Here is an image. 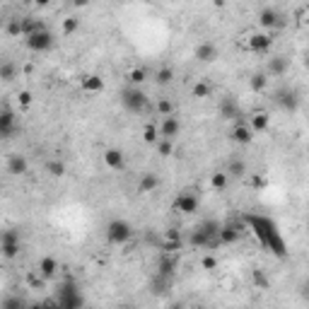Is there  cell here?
Returning <instances> with one entry per match:
<instances>
[{
  "label": "cell",
  "mask_w": 309,
  "mask_h": 309,
  "mask_svg": "<svg viewBox=\"0 0 309 309\" xmlns=\"http://www.w3.org/2000/svg\"><path fill=\"white\" fill-rule=\"evenodd\" d=\"M37 273H39L44 280H53L56 273H58V261H56L53 256H44L39 261V268H37Z\"/></svg>",
  "instance_id": "cell-18"
},
{
  "label": "cell",
  "mask_w": 309,
  "mask_h": 309,
  "mask_svg": "<svg viewBox=\"0 0 309 309\" xmlns=\"http://www.w3.org/2000/svg\"><path fill=\"white\" fill-rule=\"evenodd\" d=\"M220 227H222V225L217 220H203L198 225V230L203 232V234H208L210 239H217V232H220Z\"/></svg>",
  "instance_id": "cell-28"
},
{
  "label": "cell",
  "mask_w": 309,
  "mask_h": 309,
  "mask_svg": "<svg viewBox=\"0 0 309 309\" xmlns=\"http://www.w3.org/2000/svg\"><path fill=\"white\" fill-rule=\"evenodd\" d=\"M268 85V75L266 72H254L251 78H249V89L251 92H263Z\"/></svg>",
  "instance_id": "cell-26"
},
{
  "label": "cell",
  "mask_w": 309,
  "mask_h": 309,
  "mask_svg": "<svg viewBox=\"0 0 309 309\" xmlns=\"http://www.w3.org/2000/svg\"><path fill=\"white\" fill-rule=\"evenodd\" d=\"M20 249H22V242H0V254L5 256L8 261L20 256Z\"/></svg>",
  "instance_id": "cell-25"
},
{
  "label": "cell",
  "mask_w": 309,
  "mask_h": 309,
  "mask_svg": "<svg viewBox=\"0 0 309 309\" xmlns=\"http://www.w3.org/2000/svg\"><path fill=\"white\" fill-rule=\"evenodd\" d=\"M157 131H159V138H165V140H174L176 135H179V131H181V121H179L176 114H169V116L162 119V126H159Z\"/></svg>",
  "instance_id": "cell-8"
},
{
  "label": "cell",
  "mask_w": 309,
  "mask_h": 309,
  "mask_svg": "<svg viewBox=\"0 0 309 309\" xmlns=\"http://www.w3.org/2000/svg\"><path fill=\"white\" fill-rule=\"evenodd\" d=\"M3 27H5V20H3V17H0V29H3Z\"/></svg>",
  "instance_id": "cell-47"
},
{
  "label": "cell",
  "mask_w": 309,
  "mask_h": 309,
  "mask_svg": "<svg viewBox=\"0 0 309 309\" xmlns=\"http://www.w3.org/2000/svg\"><path fill=\"white\" fill-rule=\"evenodd\" d=\"M0 242H22V237H20V230H5V232H0Z\"/></svg>",
  "instance_id": "cell-38"
},
{
  "label": "cell",
  "mask_w": 309,
  "mask_h": 309,
  "mask_svg": "<svg viewBox=\"0 0 309 309\" xmlns=\"http://www.w3.org/2000/svg\"><path fill=\"white\" fill-rule=\"evenodd\" d=\"M290 70V58L287 56H270L268 58V65H266V75L268 78H280V75H285Z\"/></svg>",
  "instance_id": "cell-10"
},
{
  "label": "cell",
  "mask_w": 309,
  "mask_h": 309,
  "mask_svg": "<svg viewBox=\"0 0 309 309\" xmlns=\"http://www.w3.org/2000/svg\"><path fill=\"white\" fill-rule=\"evenodd\" d=\"M246 48L254 51V53H266L273 48V37L270 32H263V34H251L249 41H246Z\"/></svg>",
  "instance_id": "cell-9"
},
{
  "label": "cell",
  "mask_w": 309,
  "mask_h": 309,
  "mask_svg": "<svg viewBox=\"0 0 309 309\" xmlns=\"http://www.w3.org/2000/svg\"><path fill=\"white\" fill-rule=\"evenodd\" d=\"M217 239H220V244H237L239 239H242V227L237 225H222L220 232H217Z\"/></svg>",
  "instance_id": "cell-16"
},
{
  "label": "cell",
  "mask_w": 309,
  "mask_h": 309,
  "mask_svg": "<svg viewBox=\"0 0 309 309\" xmlns=\"http://www.w3.org/2000/svg\"><path fill=\"white\" fill-rule=\"evenodd\" d=\"M155 109H157L159 116H169V114H174V104L169 102V99H159Z\"/></svg>",
  "instance_id": "cell-37"
},
{
  "label": "cell",
  "mask_w": 309,
  "mask_h": 309,
  "mask_svg": "<svg viewBox=\"0 0 309 309\" xmlns=\"http://www.w3.org/2000/svg\"><path fill=\"white\" fill-rule=\"evenodd\" d=\"M17 78V65L12 61H5V63H0V80L3 82H12Z\"/></svg>",
  "instance_id": "cell-27"
},
{
  "label": "cell",
  "mask_w": 309,
  "mask_h": 309,
  "mask_svg": "<svg viewBox=\"0 0 309 309\" xmlns=\"http://www.w3.org/2000/svg\"><path fill=\"white\" fill-rule=\"evenodd\" d=\"M48 3H51V0H34V5H37V8H46Z\"/></svg>",
  "instance_id": "cell-46"
},
{
  "label": "cell",
  "mask_w": 309,
  "mask_h": 309,
  "mask_svg": "<svg viewBox=\"0 0 309 309\" xmlns=\"http://www.w3.org/2000/svg\"><path fill=\"white\" fill-rule=\"evenodd\" d=\"M210 92H213V87H210L208 82H196V85L191 87L193 99H206V97H210Z\"/></svg>",
  "instance_id": "cell-30"
},
{
  "label": "cell",
  "mask_w": 309,
  "mask_h": 309,
  "mask_svg": "<svg viewBox=\"0 0 309 309\" xmlns=\"http://www.w3.org/2000/svg\"><path fill=\"white\" fill-rule=\"evenodd\" d=\"M104 165L109 167L111 172H123L126 169V155L119 148H109V150H104Z\"/></svg>",
  "instance_id": "cell-11"
},
{
  "label": "cell",
  "mask_w": 309,
  "mask_h": 309,
  "mask_svg": "<svg viewBox=\"0 0 309 309\" xmlns=\"http://www.w3.org/2000/svg\"><path fill=\"white\" fill-rule=\"evenodd\" d=\"M249 128H251L254 133H263V131H268V128H270V116H268V114H263V111H259V114L251 116Z\"/></svg>",
  "instance_id": "cell-22"
},
{
  "label": "cell",
  "mask_w": 309,
  "mask_h": 309,
  "mask_svg": "<svg viewBox=\"0 0 309 309\" xmlns=\"http://www.w3.org/2000/svg\"><path fill=\"white\" fill-rule=\"evenodd\" d=\"M29 172V162L24 155H10L8 157V174L12 176H24Z\"/></svg>",
  "instance_id": "cell-17"
},
{
  "label": "cell",
  "mask_w": 309,
  "mask_h": 309,
  "mask_svg": "<svg viewBox=\"0 0 309 309\" xmlns=\"http://www.w3.org/2000/svg\"><path fill=\"white\" fill-rule=\"evenodd\" d=\"M230 140L237 145H251L254 140V131L246 126V123H237V126L230 131Z\"/></svg>",
  "instance_id": "cell-13"
},
{
  "label": "cell",
  "mask_w": 309,
  "mask_h": 309,
  "mask_svg": "<svg viewBox=\"0 0 309 309\" xmlns=\"http://www.w3.org/2000/svg\"><path fill=\"white\" fill-rule=\"evenodd\" d=\"M155 145H157L159 157H172V155H174V140H165V138H159Z\"/></svg>",
  "instance_id": "cell-31"
},
{
  "label": "cell",
  "mask_w": 309,
  "mask_h": 309,
  "mask_svg": "<svg viewBox=\"0 0 309 309\" xmlns=\"http://www.w3.org/2000/svg\"><path fill=\"white\" fill-rule=\"evenodd\" d=\"M131 237H133V227H131L128 220H123V217L109 220V225H106V239H109L111 244H126Z\"/></svg>",
  "instance_id": "cell-3"
},
{
  "label": "cell",
  "mask_w": 309,
  "mask_h": 309,
  "mask_svg": "<svg viewBox=\"0 0 309 309\" xmlns=\"http://www.w3.org/2000/svg\"><path fill=\"white\" fill-rule=\"evenodd\" d=\"M72 5H75V8H87L89 0H72Z\"/></svg>",
  "instance_id": "cell-45"
},
{
  "label": "cell",
  "mask_w": 309,
  "mask_h": 309,
  "mask_svg": "<svg viewBox=\"0 0 309 309\" xmlns=\"http://www.w3.org/2000/svg\"><path fill=\"white\" fill-rule=\"evenodd\" d=\"M159 186V176L155 172H145L138 181V193H152Z\"/></svg>",
  "instance_id": "cell-19"
},
{
  "label": "cell",
  "mask_w": 309,
  "mask_h": 309,
  "mask_svg": "<svg viewBox=\"0 0 309 309\" xmlns=\"http://www.w3.org/2000/svg\"><path fill=\"white\" fill-rule=\"evenodd\" d=\"M56 307H61V309L85 307V297H82L80 285L72 280V278H65L63 283L58 285V293H56Z\"/></svg>",
  "instance_id": "cell-1"
},
{
  "label": "cell",
  "mask_w": 309,
  "mask_h": 309,
  "mask_svg": "<svg viewBox=\"0 0 309 309\" xmlns=\"http://www.w3.org/2000/svg\"><path fill=\"white\" fill-rule=\"evenodd\" d=\"M143 140L148 145H155L159 140V131L155 128V123H148V126L143 128Z\"/></svg>",
  "instance_id": "cell-33"
},
{
  "label": "cell",
  "mask_w": 309,
  "mask_h": 309,
  "mask_svg": "<svg viewBox=\"0 0 309 309\" xmlns=\"http://www.w3.org/2000/svg\"><path fill=\"white\" fill-rule=\"evenodd\" d=\"M121 106L128 111V114H145V111L150 109V99H148V95H145L140 87H135V85H131V87H126L123 92H121Z\"/></svg>",
  "instance_id": "cell-2"
},
{
  "label": "cell",
  "mask_w": 309,
  "mask_h": 309,
  "mask_svg": "<svg viewBox=\"0 0 309 309\" xmlns=\"http://www.w3.org/2000/svg\"><path fill=\"white\" fill-rule=\"evenodd\" d=\"M220 116L225 121H232V119H239L242 116V109H239V104L234 97H222L220 99Z\"/></svg>",
  "instance_id": "cell-12"
},
{
  "label": "cell",
  "mask_w": 309,
  "mask_h": 309,
  "mask_svg": "<svg viewBox=\"0 0 309 309\" xmlns=\"http://www.w3.org/2000/svg\"><path fill=\"white\" fill-rule=\"evenodd\" d=\"M203 268H206V270H215V268H217V259H215V256H206V259H203Z\"/></svg>",
  "instance_id": "cell-41"
},
{
  "label": "cell",
  "mask_w": 309,
  "mask_h": 309,
  "mask_svg": "<svg viewBox=\"0 0 309 309\" xmlns=\"http://www.w3.org/2000/svg\"><path fill=\"white\" fill-rule=\"evenodd\" d=\"M259 24H261L263 29H273L280 24V15H278L273 8H266L261 10V15H259Z\"/></svg>",
  "instance_id": "cell-21"
},
{
  "label": "cell",
  "mask_w": 309,
  "mask_h": 309,
  "mask_svg": "<svg viewBox=\"0 0 309 309\" xmlns=\"http://www.w3.org/2000/svg\"><path fill=\"white\" fill-rule=\"evenodd\" d=\"M8 34L10 37H20V34H22V20H12V22L8 24Z\"/></svg>",
  "instance_id": "cell-40"
},
{
  "label": "cell",
  "mask_w": 309,
  "mask_h": 309,
  "mask_svg": "<svg viewBox=\"0 0 309 309\" xmlns=\"http://www.w3.org/2000/svg\"><path fill=\"white\" fill-rule=\"evenodd\" d=\"M251 280H254V285H256V287H261V290H266V287H270V280H268V278H266V273H263L261 268L251 270Z\"/></svg>",
  "instance_id": "cell-35"
},
{
  "label": "cell",
  "mask_w": 309,
  "mask_h": 309,
  "mask_svg": "<svg viewBox=\"0 0 309 309\" xmlns=\"http://www.w3.org/2000/svg\"><path fill=\"white\" fill-rule=\"evenodd\" d=\"M17 102H20V106H22V109L32 106V92H29V89H22V92L17 95Z\"/></svg>",
  "instance_id": "cell-39"
},
{
  "label": "cell",
  "mask_w": 309,
  "mask_h": 309,
  "mask_svg": "<svg viewBox=\"0 0 309 309\" xmlns=\"http://www.w3.org/2000/svg\"><path fill=\"white\" fill-rule=\"evenodd\" d=\"M24 300L22 297H10V300H3V307H22Z\"/></svg>",
  "instance_id": "cell-42"
},
{
  "label": "cell",
  "mask_w": 309,
  "mask_h": 309,
  "mask_svg": "<svg viewBox=\"0 0 309 309\" xmlns=\"http://www.w3.org/2000/svg\"><path fill=\"white\" fill-rule=\"evenodd\" d=\"M17 133V119L12 109H0V140H10Z\"/></svg>",
  "instance_id": "cell-6"
},
{
  "label": "cell",
  "mask_w": 309,
  "mask_h": 309,
  "mask_svg": "<svg viewBox=\"0 0 309 309\" xmlns=\"http://www.w3.org/2000/svg\"><path fill=\"white\" fill-rule=\"evenodd\" d=\"M128 80H131V85L138 87V85H143L145 80H148V70L145 68H133V70L128 72Z\"/></svg>",
  "instance_id": "cell-34"
},
{
  "label": "cell",
  "mask_w": 309,
  "mask_h": 309,
  "mask_svg": "<svg viewBox=\"0 0 309 309\" xmlns=\"http://www.w3.org/2000/svg\"><path fill=\"white\" fill-rule=\"evenodd\" d=\"M78 29H80V20H78V17H65V20H63V34H65V37L75 34Z\"/></svg>",
  "instance_id": "cell-36"
},
{
  "label": "cell",
  "mask_w": 309,
  "mask_h": 309,
  "mask_svg": "<svg viewBox=\"0 0 309 309\" xmlns=\"http://www.w3.org/2000/svg\"><path fill=\"white\" fill-rule=\"evenodd\" d=\"M217 56H220V48L215 46L213 41H201L196 51H193V58L198 61V63L208 65V63H215L217 61Z\"/></svg>",
  "instance_id": "cell-7"
},
{
  "label": "cell",
  "mask_w": 309,
  "mask_h": 309,
  "mask_svg": "<svg viewBox=\"0 0 309 309\" xmlns=\"http://www.w3.org/2000/svg\"><path fill=\"white\" fill-rule=\"evenodd\" d=\"M198 206H201V201L193 191H181V193L174 198V210L176 213H181V215L198 213Z\"/></svg>",
  "instance_id": "cell-5"
},
{
  "label": "cell",
  "mask_w": 309,
  "mask_h": 309,
  "mask_svg": "<svg viewBox=\"0 0 309 309\" xmlns=\"http://www.w3.org/2000/svg\"><path fill=\"white\" fill-rule=\"evenodd\" d=\"M24 44H27V48L34 51V53H46V51L53 48L56 39L46 27V29H39V32H34V34H27V37H24Z\"/></svg>",
  "instance_id": "cell-4"
},
{
  "label": "cell",
  "mask_w": 309,
  "mask_h": 309,
  "mask_svg": "<svg viewBox=\"0 0 309 309\" xmlns=\"http://www.w3.org/2000/svg\"><path fill=\"white\" fill-rule=\"evenodd\" d=\"M46 174L53 176V179H63V176L68 174V167H65V162H61V159H48L46 162Z\"/></svg>",
  "instance_id": "cell-23"
},
{
  "label": "cell",
  "mask_w": 309,
  "mask_h": 309,
  "mask_svg": "<svg viewBox=\"0 0 309 309\" xmlns=\"http://www.w3.org/2000/svg\"><path fill=\"white\" fill-rule=\"evenodd\" d=\"M167 242H181V234H179V232L176 230H167Z\"/></svg>",
  "instance_id": "cell-44"
},
{
  "label": "cell",
  "mask_w": 309,
  "mask_h": 309,
  "mask_svg": "<svg viewBox=\"0 0 309 309\" xmlns=\"http://www.w3.org/2000/svg\"><path fill=\"white\" fill-rule=\"evenodd\" d=\"M172 80H174V68H169V65H162V68L155 72V82H157V85H162V87H165V85H169Z\"/></svg>",
  "instance_id": "cell-29"
},
{
  "label": "cell",
  "mask_w": 309,
  "mask_h": 309,
  "mask_svg": "<svg viewBox=\"0 0 309 309\" xmlns=\"http://www.w3.org/2000/svg\"><path fill=\"white\" fill-rule=\"evenodd\" d=\"M174 273H176V256H172L169 251H165L162 259H159V263H157V276L174 280Z\"/></svg>",
  "instance_id": "cell-14"
},
{
  "label": "cell",
  "mask_w": 309,
  "mask_h": 309,
  "mask_svg": "<svg viewBox=\"0 0 309 309\" xmlns=\"http://www.w3.org/2000/svg\"><path fill=\"white\" fill-rule=\"evenodd\" d=\"M227 172H215V174H210V186H213L215 191H222L225 186H227Z\"/></svg>",
  "instance_id": "cell-32"
},
{
  "label": "cell",
  "mask_w": 309,
  "mask_h": 309,
  "mask_svg": "<svg viewBox=\"0 0 309 309\" xmlns=\"http://www.w3.org/2000/svg\"><path fill=\"white\" fill-rule=\"evenodd\" d=\"M244 174H246L244 159L232 157L230 162H227V176H234V179H244Z\"/></svg>",
  "instance_id": "cell-24"
},
{
  "label": "cell",
  "mask_w": 309,
  "mask_h": 309,
  "mask_svg": "<svg viewBox=\"0 0 309 309\" xmlns=\"http://www.w3.org/2000/svg\"><path fill=\"white\" fill-rule=\"evenodd\" d=\"M104 78H99V75H85L82 78V89L85 92H89V95H99V92H104Z\"/></svg>",
  "instance_id": "cell-20"
},
{
  "label": "cell",
  "mask_w": 309,
  "mask_h": 309,
  "mask_svg": "<svg viewBox=\"0 0 309 309\" xmlns=\"http://www.w3.org/2000/svg\"><path fill=\"white\" fill-rule=\"evenodd\" d=\"M27 283H29V285H32V287H41V285H44V278H37V276H34V273H29V276H27Z\"/></svg>",
  "instance_id": "cell-43"
},
{
  "label": "cell",
  "mask_w": 309,
  "mask_h": 309,
  "mask_svg": "<svg viewBox=\"0 0 309 309\" xmlns=\"http://www.w3.org/2000/svg\"><path fill=\"white\" fill-rule=\"evenodd\" d=\"M278 104L285 111L295 114V111L300 109V95H297L295 89H283V92H278Z\"/></svg>",
  "instance_id": "cell-15"
}]
</instances>
